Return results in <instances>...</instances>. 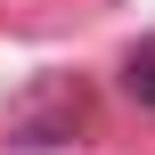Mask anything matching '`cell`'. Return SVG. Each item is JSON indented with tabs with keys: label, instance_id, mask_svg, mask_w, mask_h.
Masks as SVG:
<instances>
[{
	"label": "cell",
	"instance_id": "2",
	"mask_svg": "<svg viewBox=\"0 0 155 155\" xmlns=\"http://www.w3.org/2000/svg\"><path fill=\"white\" fill-rule=\"evenodd\" d=\"M123 90H131V106L155 114V33H139V41L123 49Z\"/></svg>",
	"mask_w": 155,
	"mask_h": 155
},
{
	"label": "cell",
	"instance_id": "1",
	"mask_svg": "<svg viewBox=\"0 0 155 155\" xmlns=\"http://www.w3.org/2000/svg\"><path fill=\"white\" fill-rule=\"evenodd\" d=\"M90 131V82L82 74H33L0 106V147H74Z\"/></svg>",
	"mask_w": 155,
	"mask_h": 155
}]
</instances>
